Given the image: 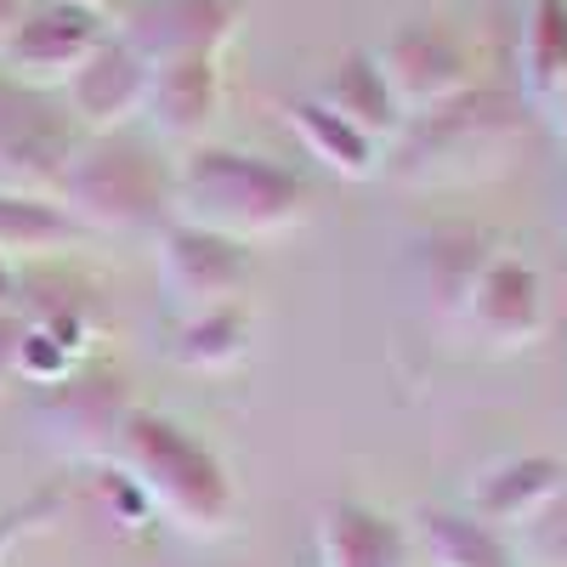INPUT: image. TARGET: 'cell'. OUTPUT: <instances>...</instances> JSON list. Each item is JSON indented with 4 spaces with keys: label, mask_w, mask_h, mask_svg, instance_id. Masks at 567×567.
<instances>
[{
    "label": "cell",
    "mask_w": 567,
    "mask_h": 567,
    "mask_svg": "<svg viewBox=\"0 0 567 567\" xmlns=\"http://www.w3.org/2000/svg\"><path fill=\"white\" fill-rule=\"evenodd\" d=\"M369 58L381 69L392 103L403 109V120H420V114L454 103L460 91H471V63L460 52V40H449L432 23H409V29L386 34Z\"/></svg>",
    "instance_id": "cell-8"
},
{
    "label": "cell",
    "mask_w": 567,
    "mask_h": 567,
    "mask_svg": "<svg viewBox=\"0 0 567 567\" xmlns=\"http://www.w3.org/2000/svg\"><path fill=\"white\" fill-rule=\"evenodd\" d=\"M471 341H483L488 352H523L545 336V284L523 256H494L483 278L471 284L460 323Z\"/></svg>",
    "instance_id": "cell-10"
},
{
    "label": "cell",
    "mask_w": 567,
    "mask_h": 567,
    "mask_svg": "<svg viewBox=\"0 0 567 567\" xmlns=\"http://www.w3.org/2000/svg\"><path fill=\"white\" fill-rule=\"evenodd\" d=\"M176 363L182 369H199V374H227L233 363H245L250 352V312L245 301H227L210 312H187L176 323Z\"/></svg>",
    "instance_id": "cell-19"
},
{
    "label": "cell",
    "mask_w": 567,
    "mask_h": 567,
    "mask_svg": "<svg viewBox=\"0 0 567 567\" xmlns=\"http://www.w3.org/2000/svg\"><path fill=\"white\" fill-rule=\"evenodd\" d=\"M494 239L483 227H437V233H425V239L414 245V267H420V296L425 307H432L437 323H460L465 312V296H471V284L483 278V267L494 261Z\"/></svg>",
    "instance_id": "cell-13"
},
{
    "label": "cell",
    "mask_w": 567,
    "mask_h": 567,
    "mask_svg": "<svg viewBox=\"0 0 567 567\" xmlns=\"http://www.w3.org/2000/svg\"><path fill=\"white\" fill-rule=\"evenodd\" d=\"M58 505H63V494H29L23 505L0 511V556H7L18 539H29L40 523H52V516H58Z\"/></svg>",
    "instance_id": "cell-23"
},
{
    "label": "cell",
    "mask_w": 567,
    "mask_h": 567,
    "mask_svg": "<svg viewBox=\"0 0 567 567\" xmlns=\"http://www.w3.org/2000/svg\"><path fill=\"white\" fill-rule=\"evenodd\" d=\"M528 114L505 91H460L454 103L420 114L398 131L386 176L398 187H471L511 171Z\"/></svg>",
    "instance_id": "cell-2"
},
{
    "label": "cell",
    "mask_w": 567,
    "mask_h": 567,
    "mask_svg": "<svg viewBox=\"0 0 567 567\" xmlns=\"http://www.w3.org/2000/svg\"><path fill=\"white\" fill-rule=\"evenodd\" d=\"M80 154V125L63 97L0 74V194L58 199L63 171Z\"/></svg>",
    "instance_id": "cell-5"
},
{
    "label": "cell",
    "mask_w": 567,
    "mask_h": 567,
    "mask_svg": "<svg viewBox=\"0 0 567 567\" xmlns=\"http://www.w3.org/2000/svg\"><path fill=\"white\" fill-rule=\"evenodd\" d=\"M561 488H567L561 460H550V454H511V460L488 465L483 477L471 483L465 511L483 516L488 528H523L528 516H534L545 499H556Z\"/></svg>",
    "instance_id": "cell-16"
},
{
    "label": "cell",
    "mask_w": 567,
    "mask_h": 567,
    "mask_svg": "<svg viewBox=\"0 0 567 567\" xmlns=\"http://www.w3.org/2000/svg\"><path fill=\"white\" fill-rule=\"evenodd\" d=\"M7 296H12V278H7V256H0V312H7Z\"/></svg>",
    "instance_id": "cell-27"
},
{
    "label": "cell",
    "mask_w": 567,
    "mask_h": 567,
    "mask_svg": "<svg viewBox=\"0 0 567 567\" xmlns=\"http://www.w3.org/2000/svg\"><path fill=\"white\" fill-rule=\"evenodd\" d=\"M318 567H414V539L386 511L336 499L318 516Z\"/></svg>",
    "instance_id": "cell-15"
},
{
    "label": "cell",
    "mask_w": 567,
    "mask_h": 567,
    "mask_svg": "<svg viewBox=\"0 0 567 567\" xmlns=\"http://www.w3.org/2000/svg\"><path fill=\"white\" fill-rule=\"evenodd\" d=\"M74 7H85V12H97V18H103V23L114 29V23L125 18V7H131V0H74Z\"/></svg>",
    "instance_id": "cell-26"
},
{
    "label": "cell",
    "mask_w": 567,
    "mask_h": 567,
    "mask_svg": "<svg viewBox=\"0 0 567 567\" xmlns=\"http://www.w3.org/2000/svg\"><path fill=\"white\" fill-rule=\"evenodd\" d=\"M239 18L245 0H131L114 34L148 69H165L187 58H221V45L239 34Z\"/></svg>",
    "instance_id": "cell-6"
},
{
    "label": "cell",
    "mask_w": 567,
    "mask_h": 567,
    "mask_svg": "<svg viewBox=\"0 0 567 567\" xmlns=\"http://www.w3.org/2000/svg\"><path fill=\"white\" fill-rule=\"evenodd\" d=\"M29 12H34V0H0V52H7V40L29 23Z\"/></svg>",
    "instance_id": "cell-25"
},
{
    "label": "cell",
    "mask_w": 567,
    "mask_h": 567,
    "mask_svg": "<svg viewBox=\"0 0 567 567\" xmlns=\"http://www.w3.org/2000/svg\"><path fill=\"white\" fill-rule=\"evenodd\" d=\"M12 369H23V323L0 312V386H7Z\"/></svg>",
    "instance_id": "cell-24"
},
{
    "label": "cell",
    "mask_w": 567,
    "mask_h": 567,
    "mask_svg": "<svg viewBox=\"0 0 567 567\" xmlns=\"http://www.w3.org/2000/svg\"><path fill=\"white\" fill-rule=\"evenodd\" d=\"M312 97L329 109V114H341L352 131H363L374 148H386V142H398V131L409 125L403 109L392 103V91L381 80V69H374V58H347L329 69V80L312 91Z\"/></svg>",
    "instance_id": "cell-17"
},
{
    "label": "cell",
    "mask_w": 567,
    "mask_h": 567,
    "mask_svg": "<svg viewBox=\"0 0 567 567\" xmlns=\"http://www.w3.org/2000/svg\"><path fill=\"white\" fill-rule=\"evenodd\" d=\"M290 125H296V136H301V148H307L312 159H323L336 176L363 182V176L381 171V148H374V142H369L363 131H352L341 114H329L318 97L290 103Z\"/></svg>",
    "instance_id": "cell-20"
},
{
    "label": "cell",
    "mask_w": 567,
    "mask_h": 567,
    "mask_svg": "<svg viewBox=\"0 0 567 567\" xmlns=\"http://www.w3.org/2000/svg\"><path fill=\"white\" fill-rule=\"evenodd\" d=\"M109 34V23L97 12L74 7V0H45V7L29 12V23L7 40V52H0V74H12L34 91H63L74 80V69L97 52Z\"/></svg>",
    "instance_id": "cell-9"
},
{
    "label": "cell",
    "mask_w": 567,
    "mask_h": 567,
    "mask_svg": "<svg viewBox=\"0 0 567 567\" xmlns=\"http://www.w3.org/2000/svg\"><path fill=\"white\" fill-rule=\"evenodd\" d=\"M312 216V187L256 154L194 148L171 176V221L221 233L233 245L278 239Z\"/></svg>",
    "instance_id": "cell-1"
},
{
    "label": "cell",
    "mask_w": 567,
    "mask_h": 567,
    "mask_svg": "<svg viewBox=\"0 0 567 567\" xmlns=\"http://www.w3.org/2000/svg\"><path fill=\"white\" fill-rule=\"evenodd\" d=\"M516 561L528 567H567V488L556 499H545L523 528H516Z\"/></svg>",
    "instance_id": "cell-22"
},
{
    "label": "cell",
    "mask_w": 567,
    "mask_h": 567,
    "mask_svg": "<svg viewBox=\"0 0 567 567\" xmlns=\"http://www.w3.org/2000/svg\"><path fill=\"white\" fill-rule=\"evenodd\" d=\"M114 454L131 471V483L171 516V528L199 534V539H210V534L227 528V516H233V483H227V471L171 414H154V409L120 414Z\"/></svg>",
    "instance_id": "cell-3"
},
{
    "label": "cell",
    "mask_w": 567,
    "mask_h": 567,
    "mask_svg": "<svg viewBox=\"0 0 567 567\" xmlns=\"http://www.w3.org/2000/svg\"><path fill=\"white\" fill-rule=\"evenodd\" d=\"M523 97L528 109L567 142V7L561 0H528L523 23Z\"/></svg>",
    "instance_id": "cell-14"
},
{
    "label": "cell",
    "mask_w": 567,
    "mask_h": 567,
    "mask_svg": "<svg viewBox=\"0 0 567 567\" xmlns=\"http://www.w3.org/2000/svg\"><path fill=\"white\" fill-rule=\"evenodd\" d=\"M148 74H154V69L142 63L131 45L109 29L103 45L74 69V80L58 91V97H63L69 120H74L80 131H91V136L131 131V120L142 114V103H148Z\"/></svg>",
    "instance_id": "cell-11"
},
{
    "label": "cell",
    "mask_w": 567,
    "mask_h": 567,
    "mask_svg": "<svg viewBox=\"0 0 567 567\" xmlns=\"http://www.w3.org/2000/svg\"><path fill=\"white\" fill-rule=\"evenodd\" d=\"M159 284L182 307V318L227 307L250 284V245H233L221 233L187 227V221H165L159 227Z\"/></svg>",
    "instance_id": "cell-7"
},
{
    "label": "cell",
    "mask_w": 567,
    "mask_h": 567,
    "mask_svg": "<svg viewBox=\"0 0 567 567\" xmlns=\"http://www.w3.org/2000/svg\"><path fill=\"white\" fill-rule=\"evenodd\" d=\"M142 114H148V125L165 142L199 148L216 125V114H221V58H187V63L154 69Z\"/></svg>",
    "instance_id": "cell-12"
},
{
    "label": "cell",
    "mask_w": 567,
    "mask_h": 567,
    "mask_svg": "<svg viewBox=\"0 0 567 567\" xmlns=\"http://www.w3.org/2000/svg\"><path fill=\"white\" fill-rule=\"evenodd\" d=\"M414 534L432 567H523L511 539L471 511H420Z\"/></svg>",
    "instance_id": "cell-18"
},
{
    "label": "cell",
    "mask_w": 567,
    "mask_h": 567,
    "mask_svg": "<svg viewBox=\"0 0 567 567\" xmlns=\"http://www.w3.org/2000/svg\"><path fill=\"white\" fill-rule=\"evenodd\" d=\"M171 165L131 131H109L80 142V154L63 171L58 205L85 233H148L171 216Z\"/></svg>",
    "instance_id": "cell-4"
},
{
    "label": "cell",
    "mask_w": 567,
    "mask_h": 567,
    "mask_svg": "<svg viewBox=\"0 0 567 567\" xmlns=\"http://www.w3.org/2000/svg\"><path fill=\"white\" fill-rule=\"evenodd\" d=\"M85 227L58 205L34 194H0V256H45V250H74Z\"/></svg>",
    "instance_id": "cell-21"
}]
</instances>
